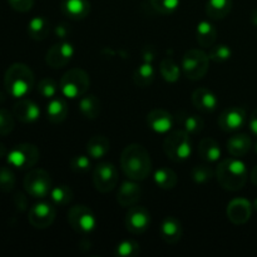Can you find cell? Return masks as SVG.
I'll use <instances>...</instances> for the list:
<instances>
[{
  "label": "cell",
  "mask_w": 257,
  "mask_h": 257,
  "mask_svg": "<svg viewBox=\"0 0 257 257\" xmlns=\"http://www.w3.org/2000/svg\"><path fill=\"white\" fill-rule=\"evenodd\" d=\"M120 168L130 180L137 182L146 180L152 170L150 153L142 145H128L120 155Z\"/></svg>",
  "instance_id": "6da1fadb"
},
{
  "label": "cell",
  "mask_w": 257,
  "mask_h": 257,
  "mask_svg": "<svg viewBox=\"0 0 257 257\" xmlns=\"http://www.w3.org/2000/svg\"><path fill=\"white\" fill-rule=\"evenodd\" d=\"M215 176L223 190L236 192L245 187L248 172L246 165L240 158L230 157L218 163Z\"/></svg>",
  "instance_id": "7a4b0ae2"
},
{
  "label": "cell",
  "mask_w": 257,
  "mask_h": 257,
  "mask_svg": "<svg viewBox=\"0 0 257 257\" xmlns=\"http://www.w3.org/2000/svg\"><path fill=\"white\" fill-rule=\"evenodd\" d=\"M4 85L12 97H25L34 87V73L24 63H14L5 72Z\"/></svg>",
  "instance_id": "3957f363"
},
{
  "label": "cell",
  "mask_w": 257,
  "mask_h": 257,
  "mask_svg": "<svg viewBox=\"0 0 257 257\" xmlns=\"http://www.w3.org/2000/svg\"><path fill=\"white\" fill-rule=\"evenodd\" d=\"M163 152L173 162H183L188 160L192 152L190 135L185 130H176L168 132L163 141Z\"/></svg>",
  "instance_id": "277c9868"
},
{
  "label": "cell",
  "mask_w": 257,
  "mask_h": 257,
  "mask_svg": "<svg viewBox=\"0 0 257 257\" xmlns=\"http://www.w3.org/2000/svg\"><path fill=\"white\" fill-rule=\"evenodd\" d=\"M90 79L85 70L80 68H72L63 74L59 83V89L64 97L75 99L83 97L89 89Z\"/></svg>",
  "instance_id": "5b68a950"
},
{
  "label": "cell",
  "mask_w": 257,
  "mask_h": 257,
  "mask_svg": "<svg viewBox=\"0 0 257 257\" xmlns=\"http://www.w3.org/2000/svg\"><path fill=\"white\" fill-rule=\"evenodd\" d=\"M183 74L190 80L202 79L210 68V57L201 49H190L182 57Z\"/></svg>",
  "instance_id": "8992f818"
},
{
  "label": "cell",
  "mask_w": 257,
  "mask_h": 257,
  "mask_svg": "<svg viewBox=\"0 0 257 257\" xmlns=\"http://www.w3.org/2000/svg\"><path fill=\"white\" fill-rule=\"evenodd\" d=\"M23 185L28 195L34 198H45L50 195V191L53 188L49 173L42 168L30 170L25 175Z\"/></svg>",
  "instance_id": "52a82bcc"
},
{
  "label": "cell",
  "mask_w": 257,
  "mask_h": 257,
  "mask_svg": "<svg viewBox=\"0 0 257 257\" xmlns=\"http://www.w3.org/2000/svg\"><path fill=\"white\" fill-rule=\"evenodd\" d=\"M39 150L32 143L17 145L7 156L8 163L18 170H32L39 161Z\"/></svg>",
  "instance_id": "ba28073f"
},
{
  "label": "cell",
  "mask_w": 257,
  "mask_h": 257,
  "mask_svg": "<svg viewBox=\"0 0 257 257\" xmlns=\"http://www.w3.org/2000/svg\"><path fill=\"white\" fill-rule=\"evenodd\" d=\"M68 222L75 232L82 233V235L90 233L94 231L97 226V220L93 211L83 205L70 207V210L68 211Z\"/></svg>",
  "instance_id": "9c48e42d"
},
{
  "label": "cell",
  "mask_w": 257,
  "mask_h": 257,
  "mask_svg": "<svg viewBox=\"0 0 257 257\" xmlns=\"http://www.w3.org/2000/svg\"><path fill=\"white\" fill-rule=\"evenodd\" d=\"M93 183L100 193H108L114 190L118 183V171L113 163H99L93 171Z\"/></svg>",
  "instance_id": "30bf717a"
},
{
  "label": "cell",
  "mask_w": 257,
  "mask_h": 257,
  "mask_svg": "<svg viewBox=\"0 0 257 257\" xmlns=\"http://www.w3.org/2000/svg\"><path fill=\"white\" fill-rule=\"evenodd\" d=\"M125 227L133 235H142L151 225V213L143 206H131L125 213Z\"/></svg>",
  "instance_id": "8fae6325"
},
{
  "label": "cell",
  "mask_w": 257,
  "mask_h": 257,
  "mask_svg": "<svg viewBox=\"0 0 257 257\" xmlns=\"http://www.w3.org/2000/svg\"><path fill=\"white\" fill-rule=\"evenodd\" d=\"M57 211L53 203L49 202H39L33 206L28 213V220L29 223L35 228H48L54 222Z\"/></svg>",
  "instance_id": "7c38bea8"
},
{
  "label": "cell",
  "mask_w": 257,
  "mask_h": 257,
  "mask_svg": "<svg viewBox=\"0 0 257 257\" xmlns=\"http://www.w3.org/2000/svg\"><path fill=\"white\" fill-rule=\"evenodd\" d=\"M73 55H74V48L70 43H55L48 49L47 54H45V63L53 69H60L72 60Z\"/></svg>",
  "instance_id": "4fadbf2b"
},
{
  "label": "cell",
  "mask_w": 257,
  "mask_h": 257,
  "mask_svg": "<svg viewBox=\"0 0 257 257\" xmlns=\"http://www.w3.org/2000/svg\"><path fill=\"white\" fill-rule=\"evenodd\" d=\"M252 208V203L246 198H235L228 203L226 215L233 225H243L251 218Z\"/></svg>",
  "instance_id": "5bb4252c"
},
{
  "label": "cell",
  "mask_w": 257,
  "mask_h": 257,
  "mask_svg": "<svg viewBox=\"0 0 257 257\" xmlns=\"http://www.w3.org/2000/svg\"><path fill=\"white\" fill-rule=\"evenodd\" d=\"M246 110L241 107H230L221 113L218 125L225 132H233L242 128L246 123Z\"/></svg>",
  "instance_id": "9a60e30c"
},
{
  "label": "cell",
  "mask_w": 257,
  "mask_h": 257,
  "mask_svg": "<svg viewBox=\"0 0 257 257\" xmlns=\"http://www.w3.org/2000/svg\"><path fill=\"white\" fill-rule=\"evenodd\" d=\"M173 117L167 110L155 108L147 114L148 127L156 133H168L173 127Z\"/></svg>",
  "instance_id": "2e32d148"
},
{
  "label": "cell",
  "mask_w": 257,
  "mask_h": 257,
  "mask_svg": "<svg viewBox=\"0 0 257 257\" xmlns=\"http://www.w3.org/2000/svg\"><path fill=\"white\" fill-rule=\"evenodd\" d=\"M142 197V188L138 185L137 181H125L119 187L117 193V201L123 207L135 206Z\"/></svg>",
  "instance_id": "e0dca14e"
},
{
  "label": "cell",
  "mask_w": 257,
  "mask_h": 257,
  "mask_svg": "<svg viewBox=\"0 0 257 257\" xmlns=\"http://www.w3.org/2000/svg\"><path fill=\"white\" fill-rule=\"evenodd\" d=\"M13 114L23 123H33L40 117V108L30 99H19L13 107Z\"/></svg>",
  "instance_id": "ac0fdd59"
},
{
  "label": "cell",
  "mask_w": 257,
  "mask_h": 257,
  "mask_svg": "<svg viewBox=\"0 0 257 257\" xmlns=\"http://www.w3.org/2000/svg\"><path fill=\"white\" fill-rule=\"evenodd\" d=\"M161 238L168 245H175L182 237V225L175 216H168L162 221L160 227Z\"/></svg>",
  "instance_id": "d6986e66"
},
{
  "label": "cell",
  "mask_w": 257,
  "mask_h": 257,
  "mask_svg": "<svg viewBox=\"0 0 257 257\" xmlns=\"http://www.w3.org/2000/svg\"><path fill=\"white\" fill-rule=\"evenodd\" d=\"M191 99H192L193 105L203 113H211L217 109L218 107L217 97L207 88H198V89H196L192 93Z\"/></svg>",
  "instance_id": "ffe728a7"
},
{
  "label": "cell",
  "mask_w": 257,
  "mask_h": 257,
  "mask_svg": "<svg viewBox=\"0 0 257 257\" xmlns=\"http://www.w3.org/2000/svg\"><path fill=\"white\" fill-rule=\"evenodd\" d=\"M62 12L69 19L82 20L89 15L90 3L88 0H63Z\"/></svg>",
  "instance_id": "44dd1931"
},
{
  "label": "cell",
  "mask_w": 257,
  "mask_h": 257,
  "mask_svg": "<svg viewBox=\"0 0 257 257\" xmlns=\"http://www.w3.org/2000/svg\"><path fill=\"white\" fill-rule=\"evenodd\" d=\"M251 147H252V140L250 136L245 133L232 136L227 141V151L232 157H243L250 152Z\"/></svg>",
  "instance_id": "7402d4cb"
},
{
  "label": "cell",
  "mask_w": 257,
  "mask_h": 257,
  "mask_svg": "<svg viewBox=\"0 0 257 257\" xmlns=\"http://www.w3.org/2000/svg\"><path fill=\"white\" fill-rule=\"evenodd\" d=\"M68 105L65 100L60 97H54L49 99L47 105L48 120L53 124H59L67 119Z\"/></svg>",
  "instance_id": "603a6c76"
},
{
  "label": "cell",
  "mask_w": 257,
  "mask_h": 257,
  "mask_svg": "<svg viewBox=\"0 0 257 257\" xmlns=\"http://www.w3.org/2000/svg\"><path fill=\"white\" fill-rule=\"evenodd\" d=\"M196 39L202 48H211L217 39V29L211 22L202 20L196 29Z\"/></svg>",
  "instance_id": "cb8c5ba5"
},
{
  "label": "cell",
  "mask_w": 257,
  "mask_h": 257,
  "mask_svg": "<svg viewBox=\"0 0 257 257\" xmlns=\"http://www.w3.org/2000/svg\"><path fill=\"white\" fill-rule=\"evenodd\" d=\"M176 120L182 127V130H185L190 136L200 135L203 131V127H205V122H203L200 115L190 114V113L186 112L178 113Z\"/></svg>",
  "instance_id": "d4e9b609"
},
{
  "label": "cell",
  "mask_w": 257,
  "mask_h": 257,
  "mask_svg": "<svg viewBox=\"0 0 257 257\" xmlns=\"http://www.w3.org/2000/svg\"><path fill=\"white\" fill-rule=\"evenodd\" d=\"M197 152L198 156L201 157V160H203L205 162L208 163L216 162V161L220 160L221 157L220 145H218L213 138L210 137H206L201 140L197 148Z\"/></svg>",
  "instance_id": "484cf974"
},
{
  "label": "cell",
  "mask_w": 257,
  "mask_h": 257,
  "mask_svg": "<svg viewBox=\"0 0 257 257\" xmlns=\"http://www.w3.org/2000/svg\"><path fill=\"white\" fill-rule=\"evenodd\" d=\"M110 150V142L102 135L93 136L87 143V153L93 160H100L105 157Z\"/></svg>",
  "instance_id": "4316f807"
},
{
  "label": "cell",
  "mask_w": 257,
  "mask_h": 257,
  "mask_svg": "<svg viewBox=\"0 0 257 257\" xmlns=\"http://www.w3.org/2000/svg\"><path fill=\"white\" fill-rule=\"evenodd\" d=\"M79 110L87 119H97L102 112V102L94 94L85 95L79 100Z\"/></svg>",
  "instance_id": "83f0119b"
},
{
  "label": "cell",
  "mask_w": 257,
  "mask_h": 257,
  "mask_svg": "<svg viewBox=\"0 0 257 257\" xmlns=\"http://www.w3.org/2000/svg\"><path fill=\"white\" fill-rule=\"evenodd\" d=\"M232 9V0H207L206 14L210 19L220 20L227 17Z\"/></svg>",
  "instance_id": "f1b7e54d"
},
{
  "label": "cell",
  "mask_w": 257,
  "mask_h": 257,
  "mask_svg": "<svg viewBox=\"0 0 257 257\" xmlns=\"http://www.w3.org/2000/svg\"><path fill=\"white\" fill-rule=\"evenodd\" d=\"M50 33V23L43 17H35L28 24V34L33 40L42 42Z\"/></svg>",
  "instance_id": "f546056e"
},
{
  "label": "cell",
  "mask_w": 257,
  "mask_h": 257,
  "mask_svg": "<svg viewBox=\"0 0 257 257\" xmlns=\"http://www.w3.org/2000/svg\"><path fill=\"white\" fill-rule=\"evenodd\" d=\"M156 77L155 68L152 63L143 62L133 73V83L140 88H147L153 83Z\"/></svg>",
  "instance_id": "4dcf8cb0"
},
{
  "label": "cell",
  "mask_w": 257,
  "mask_h": 257,
  "mask_svg": "<svg viewBox=\"0 0 257 257\" xmlns=\"http://www.w3.org/2000/svg\"><path fill=\"white\" fill-rule=\"evenodd\" d=\"M155 183L162 190H172L177 185V175L173 170L168 167L158 168L155 172Z\"/></svg>",
  "instance_id": "1f68e13d"
},
{
  "label": "cell",
  "mask_w": 257,
  "mask_h": 257,
  "mask_svg": "<svg viewBox=\"0 0 257 257\" xmlns=\"http://www.w3.org/2000/svg\"><path fill=\"white\" fill-rule=\"evenodd\" d=\"M160 72L163 79L168 83H176L180 79L181 70L172 57H165L161 60Z\"/></svg>",
  "instance_id": "d6a6232c"
},
{
  "label": "cell",
  "mask_w": 257,
  "mask_h": 257,
  "mask_svg": "<svg viewBox=\"0 0 257 257\" xmlns=\"http://www.w3.org/2000/svg\"><path fill=\"white\" fill-rule=\"evenodd\" d=\"M50 198L55 206H67L73 201V191L69 186L60 185L52 188L50 191Z\"/></svg>",
  "instance_id": "836d02e7"
},
{
  "label": "cell",
  "mask_w": 257,
  "mask_h": 257,
  "mask_svg": "<svg viewBox=\"0 0 257 257\" xmlns=\"http://www.w3.org/2000/svg\"><path fill=\"white\" fill-rule=\"evenodd\" d=\"M215 172L207 165H197L191 170V177L198 185H203L212 180Z\"/></svg>",
  "instance_id": "e575fe53"
},
{
  "label": "cell",
  "mask_w": 257,
  "mask_h": 257,
  "mask_svg": "<svg viewBox=\"0 0 257 257\" xmlns=\"http://www.w3.org/2000/svg\"><path fill=\"white\" fill-rule=\"evenodd\" d=\"M37 90L43 98H45V99H52V98L57 97L58 92L60 89L58 88V84L52 78H43L39 82V84L37 85Z\"/></svg>",
  "instance_id": "d590c367"
},
{
  "label": "cell",
  "mask_w": 257,
  "mask_h": 257,
  "mask_svg": "<svg viewBox=\"0 0 257 257\" xmlns=\"http://www.w3.org/2000/svg\"><path fill=\"white\" fill-rule=\"evenodd\" d=\"M232 55V50L228 45L226 44H213L212 47L210 48V52H208V57H210V60L215 63H223L226 60H228Z\"/></svg>",
  "instance_id": "8d00e7d4"
},
{
  "label": "cell",
  "mask_w": 257,
  "mask_h": 257,
  "mask_svg": "<svg viewBox=\"0 0 257 257\" xmlns=\"http://www.w3.org/2000/svg\"><path fill=\"white\" fill-rule=\"evenodd\" d=\"M141 248L136 241L124 240L119 242L115 247V255L120 257H135L140 253Z\"/></svg>",
  "instance_id": "74e56055"
},
{
  "label": "cell",
  "mask_w": 257,
  "mask_h": 257,
  "mask_svg": "<svg viewBox=\"0 0 257 257\" xmlns=\"http://www.w3.org/2000/svg\"><path fill=\"white\" fill-rule=\"evenodd\" d=\"M70 170L74 173H79V175H83V173H87L88 171L92 167V162H90L89 157L85 155H78L72 157L69 162Z\"/></svg>",
  "instance_id": "f35d334b"
},
{
  "label": "cell",
  "mask_w": 257,
  "mask_h": 257,
  "mask_svg": "<svg viewBox=\"0 0 257 257\" xmlns=\"http://www.w3.org/2000/svg\"><path fill=\"white\" fill-rule=\"evenodd\" d=\"M15 186V176L12 168L7 167H0V191L3 192H10L13 191Z\"/></svg>",
  "instance_id": "ab89813d"
},
{
  "label": "cell",
  "mask_w": 257,
  "mask_h": 257,
  "mask_svg": "<svg viewBox=\"0 0 257 257\" xmlns=\"http://www.w3.org/2000/svg\"><path fill=\"white\" fill-rule=\"evenodd\" d=\"M151 4L160 14L170 15L180 7V0H151Z\"/></svg>",
  "instance_id": "60d3db41"
},
{
  "label": "cell",
  "mask_w": 257,
  "mask_h": 257,
  "mask_svg": "<svg viewBox=\"0 0 257 257\" xmlns=\"http://www.w3.org/2000/svg\"><path fill=\"white\" fill-rule=\"evenodd\" d=\"M14 118L5 108H0V136H8L14 130Z\"/></svg>",
  "instance_id": "b9f144b4"
},
{
  "label": "cell",
  "mask_w": 257,
  "mask_h": 257,
  "mask_svg": "<svg viewBox=\"0 0 257 257\" xmlns=\"http://www.w3.org/2000/svg\"><path fill=\"white\" fill-rule=\"evenodd\" d=\"M8 2H9V5L15 12L27 13L32 9L35 0H8Z\"/></svg>",
  "instance_id": "7bdbcfd3"
},
{
  "label": "cell",
  "mask_w": 257,
  "mask_h": 257,
  "mask_svg": "<svg viewBox=\"0 0 257 257\" xmlns=\"http://www.w3.org/2000/svg\"><path fill=\"white\" fill-rule=\"evenodd\" d=\"M70 33V28L67 23H59L57 27L54 28V34L55 37L59 38V39H65V38L69 35Z\"/></svg>",
  "instance_id": "ee69618b"
},
{
  "label": "cell",
  "mask_w": 257,
  "mask_h": 257,
  "mask_svg": "<svg viewBox=\"0 0 257 257\" xmlns=\"http://www.w3.org/2000/svg\"><path fill=\"white\" fill-rule=\"evenodd\" d=\"M155 57H156V53H155V50H153L152 47L143 48V50H142V59H143V62L152 63L153 59H155Z\"/></svg>",
  "instance_id": "f6af8a7d"
},
{
  "label": "cell",
  "mask_w": 257,
  "mask_h": 257,
  "mask_svg": "<svg viewBox=\"0 0 257 257\" xmlns=\"http://www.w3.org/2000/svg\"><path fill=\"white\" fill-rule=\"evenodd\" d=\"M248 125H250V131L253 136L257 137V108L252 112L250 117V122H248Z\"/></svg>",
  "instance_id": "bcb514c9"
},
{
  "label": "cell",
  "mask_w": 257,
  "mask_h": 257,
  "mask_svg": "<svg viewBox=\"0 0 257 257\" xmlns=\"http://www.w3.org/2000/svg\"><path fill=\"white\" fill-rule=\"evenodd\" d=\"M15 205L20 210H25V207H27V200L22 193H17V196H15Z\"/></svg>",
  "instance_id": "7dc6e473"
},
{
  "label": "cell",
  "mask_w": 257,
  "mask_h": 257,
  "mask_svg": "<svg viewBox=\"0 0 257 257\" xmlns=\"http://www.w3.org/2000/svg\"><path fill=\"white\" fill-rule=\"evenodd\" d=\"M250 178H251V182H252L257 187V166H255V167L252 168V171H251Z\"/></svg>",
  "instance_id": "c3c4849f"
},
{
  "label": "cell",
  "mask_w": 257,
  "mask_h": 257,
  "mask_svg": "<svg viewBox=\"0 0 257 257\" xmlns=\"http://www.w3.org/2000/svg\"><path fill=\"white\" fill-rule=\"evenodd\" d=\"M5 156H8V150H7V146L4 145V143L0 142V158L5 157Z\"/></svg>",
  "instance_id": "681fc988"
},
{
  "label": "cell",
  "mask_w": 257,
  "mask_h": 257,
  "mask_svg": "<svg viewBox=\"0 0 257 257\" xmlns=\"http://www.w3.org/2000/svg\"><path fill=\"white\" fill-rule=\"evenodd\" d=\"M251 22H252L253 25H256L257 27V9H255L252 13H251Z\"/></svg>",
  "instance_id": "f907efd6"
},
{
  "label": "cell",
  "mask_w": 257,
  "mask_h": 257,
  "mask_svg": "<svg viewBox=\"0 0 257 257\" xmlns=\"http://www.w3.org/2000/svg\"><path fill=\"white\" fill-rule=\"evenodd\" d=\"M252 207H253V208H255V210L257 211V198H256V200H255V201H253V203H252Z\"/></svg>",
  "instance_id": "816d5d0a"
},
{
  "label": "cell",
  "mask_w": 257,
  "mask_h": 257,
  "mask_svg": "<svg viewBox=\"0 0 257 257\" xmlns=\"http://www.w3.org/2000/svg\"><path fill=\"white\" fill-rule=\"evenodd\" d=\"M255 152L257 153V143H256V145H255Z\"/></svg>",
  "instance_id": "f5cc1de1"
}]
</instances>
